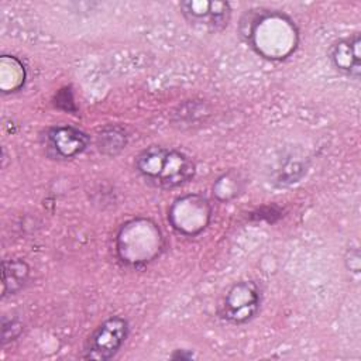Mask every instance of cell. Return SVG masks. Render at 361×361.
I'll use <instances>...</instances> for the list:
<instances>
[{
  "mask_svg": "<svg viewBox=\"0 0 361 361\" xmlns=\"http://www.w3.org/2000/svg\"><path fill=\"white\" fill-rule=\"evenodd\" d=\"M361 38L358 32L350 37L337 39L329 49V58L333 66L351 79H358L361 73V56H360Z\"/></svg>",
  "mask_w": 361,
  "mask_h": 361,
  "instance_id": "9",
  "label": "cell"
},
{
  "mask_svg": "<svg viewBox=\"0 0 361 361\" xmlns=\"http://www.w3.org/2000/svg\"><path fill=\"white\" fill-rule=\"evenodd\" d=\"M135 169L151 186L158 189H175L189 182L196 172L189 155L176 148L149 145L135 158Z\"/></svg>",
  "mask_w": 361,
  "mask_h": 361,
  "instance_id": "1",
  "label": "cell"
},
{
  "mask_svg": "<svg viewBox=\"0 0 361 361\" xmlns=\"http://www.w3.org/2000/svg\"><path fill=\"white\" fill-rule=\"evenodd\" d=\"M42 137L47 154L56 159H72L82 154L90 142L87 133L66 124L47 128Z\"/></svg>",
  "mask_w": 361,
  "mask_h": 361,
  "instance_id": "7",
  "label": "cell"
},
{
  "mask_svg": "<svg viewBox=\"0 0 361 361\" xmlns=\"http://www.w3.org/2000/svg\"><path fill=\"white\" fill-rule=\"evenodd\" d=\"M164 250V235L155 221L137 217L126 221L116 235V251L128 267H145Z\"/></svg>",
  "mask_w": 361,
  "mask_h": 361,
  "instance_id": "3",
  "label": "cell"
},
{
  "mask_svg": "<svg viewBox=\"0 0 361 361\" xmlns=\"http://www.w3.org/2000/svg\"><path fill=\"white\" fill-rule=\"evenodd\" d=\"M244 182L234 171L223 173L213 185V193L219 200H230L243 190Z\"/></svg>",
  "mask_w": 361,
  "mask_h": 361,
  "instance_id": "11",
  "label": "cell"
},
{
  "mask_svg": "<svg viewBox=\"0 0 361 361\" xmlns=\"http://www.w3.org/2000/svg\"><path fill=\"white\" fill-rule=\"evenodd\" d=\"M183 17L193 25L207 30H223L231 17V8L224 1H182Z\"/></svg>",
  "mask_w": 361,
  "mask_h": 361,
  "instance_id": "8",
  "label": "cell"
},
{
  "mask_svg": "<svg viewBox=\"0 0 361 361\" xmlns=\"http://www.w3.org/2000/svg\"><path fill=\"white\" fill-rule=\"evenodd\" d=\"M128 336V322L123 316L114 314L104 319L86 338L82 358L107 361L113 358Z\"/></svg>",
  "mask_w": 361,
  "mask_h": 361,
  "instance_id": "5",
  "label": "cell"
},
{
  "mask_svg": "<svg viewBox=\"0 0 361 361\" xmlns=\"http://www.w3.org/2000/svg\"><path fill=\"white\" fill-rule=\"evenodd\" d=\"M113 135V128H109L106 130L102 135H100V151L103 152H110V154H116L117 151H120L124 145H126V134L116 128V133H114V137Z\"/></svg>",
  "mask_w": 361,
  "mask_h": 361,
  "instance_id": "12",
  "label": "cell"
},
{
  "mask_svg": "<svg viewBox=\"0 0 361 361\" xmlns=\"http://www.w3.org/2000/svg\"><path fill=\"white\" fill-rule=\"evenodd\" d=\"M171 358H173V360H190V358H193V354L188 350H176V353H173L171 355Z\"/></svg>",
  "mask_w": 361,
  "mask_h": 361,
  "instance_id": "13",
  "label": "cell"
},
{
  "mask_svg": "<svg viewBox=\"0 0 361 361\" xmlns=\"http://www.w3.org/2000/svg\"><path fill=\"white\" fill-rule=\"evenodd\" d=\"M244 35L259 55L269 59L289 56L295 51L299 38L298 30L288 16L269 10L250 17Z\"/></svg>",
  "mask_w": 361,
  "mask_h": 361,
  "instance_id": "2",
  "label": "cell"
},
{
  "mask_svg": "<svg viewBox=\"0 0 361 361\" xmlns=\"http://www.w3.org/2000/svg\"><path fill=\"white\" fill-rule=\"evenodd\" d=\"M30 276V267L21 258L3 261V296L14 295L24 288Z\"/></svg>",
  "mask_w": 361,
  "mask_h": 361,
  "instance_id": "10",
  "label": "cell"
},
{
  "mask_svg": "<svg viewBox=\"0 0 361 361\" xmlns=\"http://www.w3.org/2000/svg\"><path fill=\"white\" fill-rule=\"evenodd\" d=\"M262 292L255 281H238L233 283L223 296L219 306V316L224 322L241 326L251 322L259 312Z\"/></svg>",
  "mask_w": 361,
  "mask_h": 361,
  "instance_id": "4",
  "label": "cell"
},
{
  "mask_svg": "<svg viewBox=\"0 0 361 361\" xmlns=\"http://www.w3.org/2000/svg\"><path fill=\"white\" fill-rule=\"evenodd\" d=\"M212 206L206 197L197 193H188L173 200L168 209V220L172 227L183 235L200 234L209 224Z\"/></svg>",
  "mask_w": 361,
  "mask_h": 361,
  "instance_id": "6",
  "label": "cell"
}]
</instances>
